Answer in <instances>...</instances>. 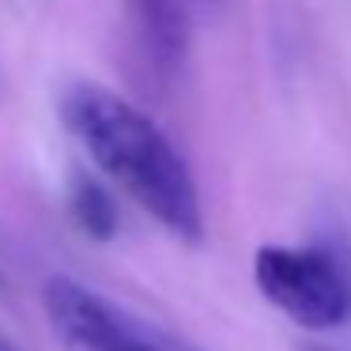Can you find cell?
I'll return each mask as SVG.
<instances>
[{
	"label": "cell",
	"mask_w": 351,
	"mask_h": 351,
	"mask_svg": "<svg viewBox=\"0 0 351 351\" xmlns=\"http://www.w3.org/2000/svg\"><path fill=\"white\" fill-rule=\"evenodd\" d=\"M189 19L193 8L185 0H125V31L132 57L152 84L167 87L182 72L189 53Z\"/></svg>",
	"instance_id": "obj_4"
},
{
	"label": "cell",
	"mask_w": 351,
	"mask_h": 351,
	"mask_svg": "<svg viewBox=\"0 0 351 351\" xmlns=\"http://www.w3.org/2000/svg\"><path fill=\"white\" fill-rule=\"evenodd\" d=\"M61 117L91 162L182 242L204 238L200 193L167 132L140 106L102 84H76L61 99Z\"/></svg>",
	"instance_id": "obj_1"
},
{
	"label": "cell",
	"mask_w": 351,
	"mask_h": 351,
	"mask_svg": "<svg viewBox=\"0 0 351 351\" xmlns=\"http://www.w3.org/2000/svg\"><path fill=\"white\" fill-rule=\"evenodd\" d=\"M0 280H4V276H0Z\"/></svg>",
	"instance_id": "obj_8"
},
{
	"label": "cell",
	"mask_w": 351,
	"mask_h": 351,
	"mask_svg": "<svg viewBox=\"0 0 351 351\" xmlns=\"http://www.w3.org/2000/svg\"><path fill=\"white\" fill-rule=\"evenodd\" d=\"M189 8H208V4H219V0H185Z\"/></svg>",
	"instance_id": "obj_7"
},
{
	"label": "cell",
	"mask_w": 351,
	"mask_h": 351,
	"mask_svg": "<svg viewBox=\"0 0 351 351\" xmlns=\"http://www.w3.org/2000/svg\"><path fill=\"white\" fill-rule=\"evenodd\" d=\"M253 283L306 332H332L351 321V268L328 245H261Z\"/></svg>",
	"instance_id": "obj_2"
},
{
	"label": "cell",
	"mask_w": 351,
	"mask_h": 351,
	"mask_svg": "<svg viewBox=\"0 0 351 351\" xmlns=\"http://www.w3.org/2000/svg\"><path fill=\"white\" fill-rule=\"evenodd\" d=\"M42 310L61 351H204L61 272L42 283Z\"/></svg>",
	"instance_id": "obj_3"
},
{
	"label": "cell",
	"mask_w": 351,
	"mask_h": 351,
	"mask_svg": "<svg viewBox=\"0 0 351 351\" xmlns=\"http://www.w3.org/2000/svg\"><path fill=\"white\" fill-rule=\"evenodd\" d=\"M313 351H317V348H313Z\"/></svg>",
	"instance_id": "obj_9"
},
{
	"label": "cell",
	"mask_w": 351,
	"mask_h": 351,
	"mask_svg": "<svg viewBox=\"0 0 351 351\" xmlns=\"http://www.w3.org/2000/svg\"><path fill=\"white\" fill-rule=\"evenodd\" d=\"M69 212L72 223L84 230L95 242H110L121 227V215H117V200L99 178L91 174H76L69 185Z\"/></svg>",
	"instance_id": "obj_5"
},
{
	"label": "cell",
	"mask_w": 351,
	"mask_h": 351,
	"mask_svg": "<svg viewBox=\"0 0 351 351\" xmlns=\"http://www.w3.org/2000/svg\"><path fill=\"white\" fill-rule=\"evenodd\" d=\"M0 351H19V348H16V343H12L4 332H0Z\"/></svg>",
	"instance_id": "obj_6"
}]
</instances>
